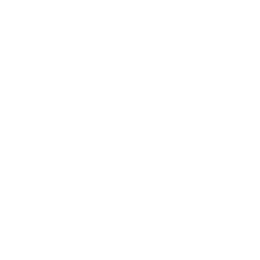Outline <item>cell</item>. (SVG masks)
Returning <instances> with one entry per match:
<instances>
[]
</instances>
